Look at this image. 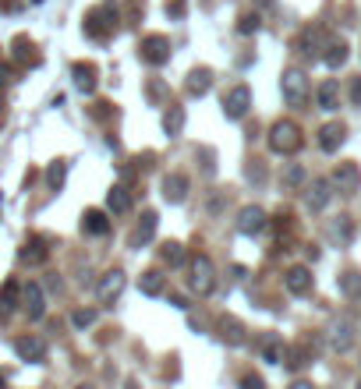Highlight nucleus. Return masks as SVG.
I'll list each match as a JSON object with an SVG mask.
<instances>
[{"instance_id":"8","label":"nucleus","mask_w":361,"mask_h":389,"mask_svg":"<svg viewBox=\"0 0 361 389\" xmlns=\"http://www.w3.org/2000/svg\"><path fill=\"white\" fill-rule=\"evenodd\" d=\"M22 311H25L32 322H40V318L47 315V294H43V287H40L36 280H29V283L22 287Z\"/></svg>"},{"instance_id":"31","label":"nucleus","mask_w":361,"mask_h":389,"mask_svg":"<svg viewBox=\"0 0 361 389\" xmlns=\"http://www.w3.org/2000/svg\"><path fill=\"white\" fill-rule=\"evenodd\" d=\"M160 258L170 265V269H177V265H184V244H177V241H167L163 248H160Z\"/></svg>"},{"instance_id":"29","label":"nucleus","mask_w":361,"mask_h":389,"mask_svg":"<svg viewBox=\"0 0 361 389\" xmlns=\"http://www.w3.org/2000/svg\"><path fill=\"white\" fill-rule=\"evenodd\" d=\"M71 75H75V85H78L85 96H89V92H96V68H93V64H75V71H71Z\"/></svg>"},{"instance_id":"14","label":"nucleus","mask_w":361,"mask_h":389,"mask_svg":"<svg viewBox=\"0 0 361 389\" xmlns=\"http://www.w3.org/2000/svg\"><path fill=\"white\" fill-rule=\"evenodd\" d=\"M343 142H347V128H343L340 121L322 124V131H319V149H322V152H336Z\"/></svg>"},{"instance_id":"28","label":"nucleus","mask_w":361,"mask_h":389,"mask_svg":"<svg viewBox=\"0 0 361 389\" xmlns=\"http://www.w3.org/2000/svg\"><path fill=\"white\" fill-rule=\"evenodd\" d=\"M322 61H326V68H343L347 64V43L343 40H333L329 47H326V54H322Z\"/></svg>"},{"instance_id":"40","label":"nucleus","mask_w":361,"mask_h":389,"mask_svg":"<svg viewBox=\"0 0 361 389\" xmlns=\"http://www.w3.org/2000/svg\"><path fill=\"white\" fill-rule=\"evenodd\" d=\"M170 304H174V308H188V297H181V294H170Z\"/></svg>"},{"instance_id":"22","label":"nucleus","mask_w":361,"mask_h":389,"mask_svg":"<svg viewBox=\"0 0 361 389\" xmlns=\"http://www.w3.org/2000/svg\"><path fill=\"white\" fill-rule=\"evenodd\" d=\"M138 287H142V294H146V297H160V294L167 290V276H163L160 269H149V273H142Z\"/></svg>"},{"instance_id":"21","label":"nucleus","mask_w":361,"mask_h":389,"mask_svg":"<svg viewBox=\"0 0 361 389\" xmlns=\"http://www.w3.org/2000/svg\"><path fill=\"white\" fill-rule=\"evenodd\" d=\"M18 304H22V287H18V280H8L4 290H0V315H11Z\"/></svg>"},{"instance_id":"10","label":"nucleus","mask_w":361,"mask_h":389,"mask_svg":"<svg viewBox=\"0 0 361 389\" xmlns=\"http://www.w3.org/2000/svg\"><path fill=\"white\" fill-rule=\"evenodd\" d=\"M326 340H329V347H333L336 354L350 350V347H354V322H350V318H336V322L326 329Z\"/></svg>"},{"instance_id":"5","label":"nucleus","mask_w":361,"mask_h":389,"mask_svg":"<svg viewBox=\"0 0 361 389\" xmlns=\"http://www.w3.org/2000/svg\"><path fill=\"white\" fill-rule=\"evenodd\" d=\"M248 110H251V89L248 85H234V89L223 92V114L230 121H241Z\"/></svg>"},{"instance_id":"2","label":"nucleus","mask_w":361,"mask_h":389,"mask_svg":"<svg viewBox=\"0 0 361 389\" xmlns=\"http://www.w3.org/2000/svg\"><path fill=\"white\" fill-rule=\"evenodd\" d=\"M191 290L199 294V297H209L213 290H216V265H213V258L209 255H195L191 258Z\"/></svg>"},{"instance_id":"19","label":"nucleus","mask_w":361,"mask_h":389,"mask_svg":"<svg viewBox=\"0 0 361 389\" xmlns=\"http://www.w3.org/2000/svg\"><path fill=\"white\" fill-rule=\"evenodd\" d=\"M315 96H319V110H326V114H333V110L340 107V85H336L333 78H326Z\"/></svg>"},{"instance_id":"18","label":"nucleus","mask_w":361,"mask_h":389,"mask_svg":"<svg viewBox=\"0 0 361 389\" xmlns=\"http://www.w3.org/2000/svg\"><path fill=\"white\" fill-rule=\"evenodd\" d=\"M107 209H110L114 216L131 213V191H128V188H121V184H114V188L107 191Z\"/></svg>"},{"instance_id":"17","label":"nucleus","mask_w":361,"mask_h":389,"mask_svg":"<svg viewBox=\"0 0 361 389\" xmlns=\"http://www.w3.org/2000/svg\"><path fill=\"white\" fill-rule=\"evenodd\" d=\"M259 354H262V361L266 364H280L283 357H287V347H283V340L280 336H262V343H259Z\"/></svg>"},{"instance_id":"35","label":"nucleus","mask_w":361,"mask_h":389,"mask_svg":"<svg viewBox=\"0 0 361 389\" xmlns=\"http://www.w3.org/2000/svg\"><path fill=\"white\" fill-rule=\"evenodd\" d=\"M96 322V311H89V308H78L75 315H71V325L75 329H85V325H93Z\"/></svg>"},{"instance_id":"26","label":"nucleus","mask_w":361,"mask_h":389,"mask_svg":"<svg viewBox=\"0 0 361 389\" xmlns=\"http://www.w3.org/2000/svg\"><path fill=\"white\" fill-rule=\"evenodd\" d=\"M209 85H213V71H209V68H195V71L188 75V92H191V96H206Z\"/></svg>"},{"instance_id":"37","label":"nucleus","mask_w":361,"mask_h":389,"mask_svg":"<svg viewBox=\"0 0 361 389\" xmlns=\"http://www.w3.org/2000/svg\"><path fill=\"white\" fill-rule=\"evenodd\" d=\"M301 181H304V170H301L297 163H290V167H287V174H283V184H290V188H294V184H301Z\"/></svg>"},{"instance_id":"32","label":"nucleus","mask_w":361,"mask_h":389,"mask_svg":"<svg viewBox=\"0 0 361 389\" xmlns=\"http://www.w3.org/2000/svg\"><path fill=\"white\" fill-rule=\"evenodd\" d=\"M340 290H343L347 297H357V301H361V273L347 269V273L340 276Z\"/></svg>"},{"instance_id":"16","label":"nucleus","mask_w":361,"mask_h":389,"mask_svg":"<svg viewBox=\"0 0 361 389\" xmlns=\"http://www.w3.org/2000/svg\"><path fill=\"white\" fill-rule=\"evenodd\" d=\"M163 198H167L170 205H181V202L188 198V177H184V174L163 177Z\"/></svg>"},{"instance_id":"3","label":"nucleus","mask_w":361,"mask_h":389,"mask_svg":"<svg viewBox=\"0 0 361 389\" xmlns=\"http://www.w3.org/2000/svg\"><path fill=\"white\" fill-rule=\"evenodd\" d=\"M280 89H283L287 107H304L308 103V75L301 68H287L283 78H280Z\"/></svg>"},{"instance_id":"7","label":"nucleus","mask_w":361,"mask_h":389,"mask_svg":"<svg viewBox=\"0 0 361 389\" xmlns=\"http://www.w3.org/2000/svg\"><path fill=\"white\" fill-rule=\"evenodd\" d=\"M329 202H333V181L315 177V181L304 188V205H308V213H326Z\"/></svg>"},{"instance_id":"11","label":"nucleus","mask_w":361,"mask_h":389,"mask_svg":"<svg viewBox=\"0 0 361 389\" xmlns=\"http://www.w3.org/2000/svg\"><path fill=\"white\" fill-rule=\"evenodd\" d=\"M333 188L336 191H343V195H354L357 188H361V170H357V163H340L336 170H333Z\"/></svg>"},{"instance_id":"36","label":"nucleus","mask_w":361,"mask_h":389,"mask_svg":"<svg viewBox=\"0 0 361 389\" xmlns=\"http://www.w3.org/2000/svg\"><path fill=\"white\" fill-rule=\"evenodd\" d=\"M237 32H241V36L259 32V15H244V18H241V25H237Z\"/></svg>"},{"instance_id":"23","label":"nucleus","mask_w":361,"mask_h":389,"mask_svg":"<svg viewBox=\"0 0 361 389\" xmlns=\"http://www.w3.org/2000/svg\"><path fill=\"white\" fill-rule=\"evenodd\" d=\"M156 223H160V220H156V213H153V209H146V213H142V223L135 227L131 244H149V241H153V234H156Z\"/></svg>"},{"instance_id":"39","label":"nucleus","mask_w":361,"mask_h":389,"mask_svg":"<svg viewBox=\"0 0 361 389\" xmlns=\"http://www.w3.org/2000/svg\"><path fill=\"white\" fill-rule=\"evenodd\" d=\"M350 103H354V107H361V78H354V82H350Z\"/></svg>"},{"instance_id":"12","label":"nucleus","mask_w":361,"mask_h":389,"mask_svg":"<svg viewBox=\"0 0 361 389\" xmlns=\"http://www.w3.org/2000/svg\"><path fill=\"white\" fill-rule=\"evenodd\" d=\"M312 269L308 265H290L287 273H283V287L294 294V297H304V294H312Z\"/></svg>"},{"instance_id":"9","label":"nucleus","mask_w":361,"mask_h":389,"mask_svg":"<svg viewBox=\"0 0 361 389\" xmlns=\"http://www.w3.org/2000/svg\"><path fill=\"white\" fill-rule=\"evenodd\" d=\"M266 227H269L266 209H259V205H244V209L237 213V230H241L244 237H255V234H262Z\"/></svg>"},{"instance_id":"15","label":"nucleus","mask_w":361,"mask_h":389,"mask_svg":"<svg viewBox=\"0 0 361 389\" xmlns=\"http://www.w3.org/2000/svg\"><path fill=\"white\" fill-rule=\"evenodd\" d=\"M93 36H107V32H114L117 29V15L110 11V8H96V11H89V25H85Z\"/></svg>"},{"instance_id":"4","label":"nucleus","mask_w":361,"mask_h":389,"mask_svg":"<svg viewBox=\"0 0 361 389\" xmlns=\"http://www.w3.org/2000/svg\"><path fill=\"white\" fill-rule=\"evenodd\" d=\"M138 54H142L146 64L163 68V64L170 61V40H167V36H146V40L138 43Z\"/></svg>"},{"instance_id":"34","label":"nucleus","mask_w":361,"mask_h":389,"mask_svg":"<svg viewBox=\"0 0 361 389\" xmlns=\"http://www.w3.org/2000/svg\"><path fill=\"white\" fill-rule=\"evenodd\" d=\"M64 174H68V167L57 160V163H50V170H47V181H50V188L54 191H61V184H64Z\"/></svg>"},{"instance_id":"1","label":"nucleus","mask_w":361,"mask_h":389,"mask_svg":"<svg viewBox=\"0 0 361 389\" xmlns=\"http://www.w3.org/2000/svg\"><path fill=\"white\" fill-rule=\"evenodd\" d=\"M301 128L294 124V121H276L273 128H269V149L276 152V156H290V152H297L301 149Z\"/></svg>"},{"instance_id":"33","label":"nucleus","mask_w":361,"mask_h":389,"mask_svg":"<svg viewBox=\"0 0 361 389\" xmlns=\"http://www.w3.org/2000/svg\"><path fill=\"white\" fill-rule=\"evenodd\" d=\"M319 43H322V36L308 29V32L301 36V54H308V57H319Z\"/></svg>"},{"instance_id":"30","label":"nucleus","mask_w":361,"mask_h":389,"mask_svg":"<svg viewBox=\"0 0 361 389\" xmlns=\"http://www.w3.org/2000/svg\"><path fill=\"white\" fill-rule=\"evenodd\" d=\"M163 131H167L170 138H177V135L184 131V107H170V110L163 114Z\"/></svg>"},{"instance_id":"13","label":"nucleus","mask_w":361,"mask_h":389,"mask_svg":"<svg viewBox=\"0 0 361 389\" xmlns=\"http://www.w3.org/2000/svg\"><path fill=\"white\" fill-rule=\"evenodd\" d=\"M15 354L22 361L40 364V361H47V340L43 336H22V340H15Z\"/></svg>"},{"instance_id":"20","label":"nucleus","mask_w":361,"mask_h":389,"mask_svg":"<svg viewBox=\"0 0 361 389\" xmlns=\"http://www.w3.org/2000/svg\"><path fill=\"white\" fill-rule=\"evenodd\" d=\"M82 230L93 234V237H103V234L110 230L107 213H103V209H85V216H82Z\"/></svg>"},{"instance_id":"38","label":"nucleus","mask_w":361,"mask_h":389,"mask_svg":"<svg viewBox=\"0 0 361 389\" xmlns=\"http://www.w3.org/2000/svg\"><path fill=\"white\" fill-rule=\"evenodd\" d=\"M15 57H18V61H29V57H32V43H25V40H15Z\"/></svg>"},{"instance_id":"24","label":"nucleus","mask_w":361,"mask_h":389,"mask_svg":"<svg viewBox=\"0 0 361 389\" xmlns=\"http://www.w3.org/2000/svg\"><path fill=\"white\" fill-rule=\"evenodd\" d=\"M329 237H333L336 244H350V241H354V220H350V216H336V220L329 223Z\"/></svg>"},{"instance_id":"25","label":"nucleus","mask_w":361,"mask_h":389,"mask_svg":"<svg viewBox=\"0 0 361 389\" xmlns=\"http://www.w3.org/2000/svg\"><path fill=\"white\" fill-rule=\"evenodd\" d=\"M47 255H50V248H47L43 237H32V241H25V248H22V262H29V265L47 262Z\"/></svg>"},{"instance_id":"6","label":"nucleus","mask_w":361,"mask_h":389,"mask_svg":"<svg viewBox=\"0 0 361 389\" xmlns=\"http://www.w3.org/2000/svg\"><path fill=\"white\" fill-rule=\"evenodd\" d=\"M124 283H128V276H124L121 269L103 273L100 283H96V301H100V304H114V301L124 294Z\"/></svg>"},{"instance_id":"27","label":"nucleus","mask_w":361,"mask_h":389,"mask_svg":"<svg viewBox=\"0 0 361 389\" xmlns=\"http://www.w3.org/2000/svg\"><path fill=\"white\" fill-rule=\"evenodd\" d=\"M220 336H223L230 347H241V343H244V325L227 315V318H220Z\"/></svg>"}]
</instances>
